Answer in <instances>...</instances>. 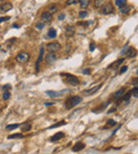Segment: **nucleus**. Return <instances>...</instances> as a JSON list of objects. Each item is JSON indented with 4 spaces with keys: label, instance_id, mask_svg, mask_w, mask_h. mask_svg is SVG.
<instances>
[{
    "label": "nucleus",
    "instance_id": "nucleus-1",
    "mask_svg": "<svg viewBox=\"0 0 138 154\" xmlns=\"http://www.w3.org/2000/svg\"><path fill=\"white\" fill-rule=\"evenodd\" d=\"M83 98L81 96H71V97L67 98L66 101H65V106L67 109H72L73 107L78 106L80 102H82Z\"/></svg>",
    "mask_w": 138,
    "mask_h": 154
},
{
    "label": "nucleus",
    "instance_id": "nucleus-2",
    "mask_svg": "<svg viewBox=\"0 0 138 154\" xmlns=\"http://www.w3.org/2000/svg\"><path fill=\"white\" fill-rule=\"evenodd\" d=\"M62 76H65L66 77V82L68 83V85L72 86V87H75V86H79L80 83V80L75 75H71V74H65V73H63Z\"/></svg>",
    "mask_w": 138,
    "mask_h": 154
},
{
    "label": "nucleus",
    "instance_id": "nucleus-3",
    "mask_svg": "<svg viewBox=\"0 0 138 154\" xmlns=\"http://www.w3.org/2000/svg\"><path fill=\"white\" fill-rule=\"evenodd\" d=\"M16 59L18 60L19 62H27L29 59H30V54L28 52H20L16 57Z\"/></svg>",
    "mask_w": 138,
    "mask_h": 154
},
{
    "label": "nucleus",
    "instance_id": "nucleus-4",
    "mask_svg": "<svg viewBox=\"0 0 138 154\" xmlns=\"http://www.w3.org/2000/svg\"><path fill=\"white\" fill-rule=\"evenodd\" d=\"M114 11V8H113V4H112L111 2L106 3L105 5H102V10H101V13L104 15H108L111 14V13H113Z\"/></svg>",
    "mask_w": 138,
    "mask_h": 154
},
{
    "label": "nucleus",
    "instance_id": "nucleus-5",
    "mask_svg": "<svg viewBox=\"0 0 138 154\" xmlns=\"http://www.w3.org/2000/svg\"><path fill=\"white\" fill-rule=\"evenodd\" d=\"M61 49V44L60 42H56V41H54V42H51L47 46V50L49 51V52H56V51H59Z\"/></svg>",
    "mask_w": 138,
    "mask_h": 154
},
{
    "label": "nucleus",
    "instance_id": "nucleus-6",
    "mask_svg": "<svg viewBox=\"0 0 138 154\" xmlns=\"http://www.w3.org/2000/svg\"><path fill=\"white\" fill-rule=\"evenodd\" d=\"M56 60H57V56H56L55 53L50 52V53L46 56V62H47V65H53V63L56 61Z\"/></svg>",
    "mask_w": 138,
    "mask_h": 154
},
{
    "label": "nucleus",
    "instance_id": "nucleus-7",
    "mask_svg": "<svg viewBox=\"0 0 138 154\" xmlns=\"http://www.w3.org/2000/svg\"><path fill=\"white\" fill-rule=\"evenodd\" d=\"M43 57H44V47H40V50H39V55H38V58L36 60V63H35V69H36V73L39 72V65L43 60Z\"/></svg>",
    "mask_w": 138,
    "mask_h": 154
},
{
    "label": "nucleus",
    "instance_id": "nucleus-8",
    "mask_svg": "<svg viewBox=\"0 0 138 154\" xmlns=\"http://www.w3.org/2000/svg\"><path fill=\"white\" fill-rule=\"evenodd\" d=\"M75 33V28L73 27V25H68V27H66L65 29V34L67 37H72L73 35Z\"/></svg>",
    "mask_w": 138,
    "mask_h": 154
},
{
    "label": "nucleus",
    "instance_id": "nucleus-9",
    "mask_svg": "<svg viewBox=\"0 0 138 154\" xmlns=\"http://www.w3.org/2000/svg\"><path fill=\"white\" fill-rule=\"evenodd\" d=\"M123 61H124V58H120V59H118V60H116L115 62L111 63V65L108 66V69H112V70H117V69H119V66H120Z\"/></svg>",
    "mask_w": 138,
    "mask_h": 154
},
{
    "label": "nucleus",
    "instance_id": "nucleus-10",
    "mask_svg": "<svg viewBox=\"0 0 138 154\" xmlns=\"http://www.w3.org/2000/svg\"><path fill=\"white\" fill-rule=\"evenodd\" d=\"M52 20V14L49 12H44L43 14H41V21L44 22H49Z\"/></svg>",
    "mask_w": 138,
    "mask_h": 154
},
{
    "label": "nucleus",
    "instance_id": "nucleus-11",
    "mask_svg": "<svg viewBox=\"0 0 138 154\" xmlns=\"http://www.w3.org/2000/svg\"><path fill=\"white\" fill-rule=\"evenodd\" d=\"M12 8H13V5L10 2H5V3L0 4V11L1 12H8L10 10H12Z\"/></svg>",
    "mask_w": 138,
    "mask_h": 154
},
{
    "label": "nucleus",
    "instance_id": "nucleus-12",
    "mask_svg": "<svg viewBox=\"0 0 138 154\" xmlns=\"http://www.w3.org/2000/svg\"><path fill=\"white\" fill-rule=\"evenodd\" d=\"M64 136H65V134H64L63 132H57V133L54 134L53 136L50 137V142H57V140L62 139Z\"/></svg>",
    "mask_w": 138,
    "mask_h": 154
},
{
    "label": "nucleus",
    "instance_id": "nucleus-13",
    "mask_svg": "<svg viewBox=\"0 0 138 154\" xmlns=\"http://www.w3.org/2000/svg\"><path fill=\"white\" fill-rule=\"evenodd\" d=\"M101 87H102V85H98V86H96L95 88H91V89L86 90V91H84V94H86V95H92V94H95V93L97 92L98 90H100Z\"/></svg>",
    "mask_w": 138,
    "mask_h": 154
},
{
    "label": "nucleus",
    "instance_id": "nucleus-14",
    "mask_svg": "<svg viewBox=\"0 0 138 154\" xmlns=\"http://www.w3.org/2000/svg\"><path fill=\"white\" fill-rule=\"evenodd\" d=\"M137 55V50L134 49V48H129L126 51V56L129 57V58H133V57H135Z\"/></svg>",
    "mask_w": 138,
    "mask_h": 154
},
{
    "label": "nucleus",
    "instance_id": "nucleus-15",
    "mask_svg": "<svg viewBox=\"0 0 138 154\" xmlns=\"http://www.w3.org/2000/svg\"><path fill=\"white\" fill-rule=\"evenodd\" d=\"M124 93H125V89H124V88L119 89V90H118V91L114 94V98H115V99H117V100H118V99H120L121 97H122Z\"/></svg>",
    "mask_w": 138,
    "mask_h": 154
},
{
    "label": "nucleus",
    "instance_id": "nucleus-16",
    "mask_svg": "<svg viewBox=\"0 0 138 154\" xmlns=\"http://www.w3.org/2000/svg\"><path fill=\"white\" fill-rule=\"evenodd\" d=\"M84 148H85V144L78 143V144H75V145L72 147V151L73 152H78V151H81V150H83Z\"/></svg>",
    "mask_w": 138,
    "mask_h": 154
},
{
    "label": "nucleus",
    "instance_id": "nucleus-17",
    "mask_svg": "<svg viewBox=\"0 0 138 154\" xmlns=\"http://www.w3.org/2000/svg\"><path fill=\"white\" fill-rule=\"evenodd\" d=\"M131 96H132V92L129 91L127 93H124L123 96H122L121 98H122V100H123L124 102H127V104H129V102H130V98H131Z\"/></svg>",
    "mask_w": 138,
    "mask_h": 154
},
{
    "label": "nucleus",
    "instance_id": "nucleus-18",
    "mask_svg": "<svg viewBox=\"0 0 138 154\" xmlns=\"http://www.w3.org/2000/svg\"><path fill=\"white\" fill-rule=\"evenodd\" d=\"M46 94L51 96V97H59V96L62 95V94H61V92H56V91H47Z\"/></svg>",
    "mask_w": 138,
    "mask_h": 154
},
{
    "label": "nucleus",
    "instance_id": "nucleus-19",
    "mask_svg": "<svg viewBox=\"0 0 138 154\" xmlns=\"http://www.w3.org/2000/svg\"><path fill=\"white\" fill-rule=\"evenodd\" d=\"M115 4L120 9V8H122V6L126 5V0H116V1H115Z\"/></svg>",
    "mask_w": 138,
    "mask_h": 154
},
{
    "label": "nucleus",
    "instance_id": "nucleus-20",
    "mask_svg": "<svg viewBox=\"0 0 138 154\" xmlns=\"http://www.w3.org/2000/svg\"><path fill=\"white\" fill-rule=\"evenodd\" d=\"M56 35H57V33H56L55 29H50L49 32H48V36H49L50 38H55Z\"/></svg>",
    "mask_w": 138,
    "mask_h": 154
},
{
    "label": "nucleus",
    "instance_id": "nucleus-21",
    "mask_svg": "<svg viewBox=\"0 0 138 154\" xmlns=\"http://www.w3.org/2000/svg\"><path fill=\"white\" fill-rule=\"evenodd\" d=\"M24 135L21 133H16V134H12V135L8 136V139H14V138H22Z\"/></svg>",
    "mask_w": 138,
    "mask_h": 154
},
{
    "label": "nucleus",
    "instance_id": "nucleus-22",
    "mask_svg": "<svg viewBox=\"0 0 138 154\" xmlns=\"http://www.w3.org/2000/svg\"><path fill=\"white\" fill-rule=\"evenodd\" d=\"M80 6H81L82 9H86L89 4V0H80Z\"/></svg>",
    "mask_w": 138,
    "mask_h": 154
},
{
    "label": "nucleus",
    "instance_id": "nucleus-23",
    "mask_svg": "<svg viewBox=\"0 0 138 154\" xmlns=\"http://www.w3.org/2000/svg\"><path fill=\"white\" fill-rule=\"evenodd\" d=\"M19 127H20L19 124H13V125H8V126L5 127V129L6 130H14L16 128H19Z\"/></svg>",
    "mask_w": 138,
    "mask_h": 154
},
{
    "label": "nucleus",
    "instance_id": "nucleus-24",
    "mask_svg": "<svg viewBox=\"0 0 138 154\" xmlns=\"http://www.w3.org/2000/svg\"><path fill=\"white\" fill-rule=\"evenodd\" d=\"M63 125H66V121H60V123H56V124H54L52 125V126H50L48 129H54V128H57V127H61V126H63Z\"/></svg>",
    "mask_w": 138,
    "mask_h": 154
},
{
    "label": "nucleus",
    "instance_id": "nucleus-25",
    "mask_svg": "<svg viewBox=\"0 0 138 154\" xmlns=\"http://www.w3.org/2000/svg\"><path fill=\"white\" fill-rule=\"evenodd\" d=\"M129 12H130V8L127 5H124L122 8H120V13H122V14H127Z\"/></svg>",
    "mask_w": 138,
    "mask_h": 154
},
{
    "label": "nucleus",
    "instance_id": "nucleus-26",
    "mask_svg": "<svg viewBox=\"0 0 138 154\" xmlns=\"http://www.w3.org/2000/svg\"><path fill=\"white\" fill-rule=\"evenodd\" d=\"M10 97H11V93H10L9 91L3 92V94H2V98L4 99V100H8V99H10Z\"/></svg>",
    "mask_w": 138,
    "mask_h": 154
},
{
    "label": "nucleus",
    "instance_id": "nucleus-27",
    "mask_svg": "<svg viewBox=\"0 0 138 154\" xmlns=\"http://www.w3.org/2000/svg\"><path fill=\"white\" fill-rule=\"evenodd\" d=\"M31 125L30 124H27V125H24V128H21V130L24 131V132H29V131L31 130Z\"/></svg>",
    "mask_w": 138,
    "mask_h": 154
},
{
    "label": "nucleus",
    "instance_id": "nucleus-28",
    "mask_svg": "<svg viewBox=\"0 0 138 154\" xmlns=\"http://www.w3.org/2000/svg\"><path fill=\"white\" fill-rule=\"evenodd\" d=\"M102 5H103V0H95L96 8H102Z\"/></svg>",
    "mask_w": 138,
    "mask_h": 154
},
{
    "label": "nucleus",
    "instance_id": "nucleus-29",
    "mask_svg": "<svg viewBox=\"0 0 138 154\" xmlns=\"http://www.w3.org/2000/svg\"><path fill=\"white\" fill-rule=\"evenodd\" d=\"M44 27H45V23H44L43 21H41V22H37V23L35 24V28H36L37 30H43Z\"/></svg>",
    "mask_w": 138,
    "mask_h": 154
},
{
    "label": "nucleus",
    "instance_id": "nucleus-30",
    "mask_svg": "<svg viewBox=\"0 0 138 154\" xmlns=\"http://www.w3.org/2000/svg\"><path fill=\"white\" fill-rule=\"evenodd\" d=\"M56 11H57V6L53 4V5H51L50 8H49V11H48V12L51 13V14H53V13H55Z\"/></svg>",
    "mask_w": 138,
    "mask_h": 154
},
{
    "label": "nucleus",
    "instance_id": "nucleus-31",
    "mask_svg": "<svg viewBox=\"0 0 138 154\" xmlns=\"http://www.w3.org/2000/svg\"><path fill=\"white\" fill-rule=\"evenodd\" d=\"M131 92H132V95H133V96L137 97V96H138V87H135V88H133L132 90H131Z\"/></svg>",
    "mask_w": 138,
    "mask_h": 154
},
{
    "label": "nucleus",
    "instance_id": "nucleus-32",
    "mask_svg": "<svg viewBox=\"0 0 138 154\" xmlns=\"http://www.w3.org/2000/svg\"><path fill=\"white\" fill-rule=\"evenodd\" d=\"M87 16H88V12H86V11H82V12H80V14H79L80 18H85V17H87Z\"/></svg>",
    "mask_w": 138,
    "mask_h": 154
},
{
    "label": "nucleus",
    "instance_id": "nucleus-33",
    "mask_svg": "<svg viewBox=\"0 0 138 154\" xmlns=\"http://www.w3.org/2000/svg\"><path fill=\"white\" fill-rule=\"evenodd\" d=\"M11 85H4L2 87V91L3 92H6V91H10V90H11Z\"/></svg>",
    "mask_w": 138,
    "mask_h": 154
},
{
    "label": "nucleus",
    "instance_id": "nucleus-34",
    "mask_svg": "<svg viewBox=\"0 0 138 154\" xmlns=\"http://www.w3.org/2000/svg\"><path fill=\"white\" fill-rule=\"evenodd\" d=\"M11 19V17L10 16H4V17H1L0 18V23H2V22H4V21H8Z\"/></svg>",
    "mask_w": 138,
    "mask_h": 154
},
{
    "label": "nucleus",
    "instance_id": "nucleus-35",
    "mask_svg": "<svg viewBox=\"0 0 138 154\" xmlns=\"http://www.w3.org/2000/svg\"><path fill=\"white\" fill-rule=\"evenodd\" d=\"M95 49H96V43L90 42V44H89V51H90V52H94Z\"/></svg>",
    "mask_w": 138,
    "mask_h": 154
},
{
    "label": "nucleus",
    "instance_id": "nucleus-36",
    "mask_svg": "<svg viewBox=\"0 0 138 154\" xmlns=\"http://www.w3.org/2000/svg\"><path fill=\"white\" fill-rule=\"evenodd\" d=\"M80 0H67V5H71V4H75V3L76 2H79Z\"/></svg>",
    "mask_w": 138,
    "mask_h": 154
},
{
    "label": "nucleus",
    "instance_id": "nucleus-37",
    "mask_svg": "<svg viewBox=\"0 0 138 154\" xmlns=\"http://www.w3.org/2000/svg\"><path fill=\"white\" fill-rule=\"evenodd\" d=\"M90 23V22H86V21H80L76 23V25H84V27H87V25Z\"/></svg>",
    "mask_w": 138,
    "mask_h": 154
},
{
    "label": "nucleus",
    "instance_id": "nucleus-38",
    "mask_svg": "<svg viewBox=\"0 0 138 154\" xmlns=\"http://www.w3.org/2000/svg\"><path fill=\"white\" fill-rule=\"evenodd\" d=\"M127 69H129V68H127V66H123L122 68L120 69V72H119V73H120V74H123L124 72H126V71H127Z\"/></svg>",
    "mask_w": 138,
    "mask_h": 154
},
{
    "label": "nucleus",
    "instance_id": "nucleus-39",
    "mask_svg": "<svg viewBox=\"0 0 138 154\" xmlns=\"http://www.w3.org/2000/svg\"><path fill=\"white\" fill-rule=\"evenodd\" d=\"M107 125H108V126H111V127H113V126H115V125H116V121L113 120V119H110V120L107 121Z\"/></svg>",
    "mask_w": 138,
    "mask_h": 154
},
{
    "label": "nucleus",
    "instance_id": "nucleus-40",
    "mask_svg": "<svg viewBox=\"0 0 138 154\" xmlns=\"http://www.w3.org/2000/svg\"><path fill=\"white\" fill-rule=\"evenodd\" d=\"M83 74L89 75V74H90V69H84V70H83Z\"/></svg>",
    "mask_w": 138,
    "mask_h": 154
},
{
    "label": "nucleus",
    "instance_id": "nucleus-41",
    "mask_svg": "<svg viewBox=\"0 0 138 154\" xmlns=\"http://www.w3.org/2000/svg\"><path fill=\"white\" fill-rule=\"evenodd\" d=\"M126 49H127V46H125V47H124L123 49H122V51H121V55H124V54L126 53Z\"/></svg>",
    "mask_w": 138,
    "mask_h": 154
},
{
    "label": "nucleus",
    "instance_id": "nucleus-42",
    "mask_svg": "<svg viewBox=\"0 0 138 154\" xmlns=\"http://www.w3.org/2000/svg\"><path fill=\"white\" fill-rule=\"evenodd\" d=\"M64 18H65V14H64V13H62L61 15H59V20H63Z\"/></svg>",
    "mask_w": 138,
    "mask_h": 154
},
{
    "label": "nucleus",
    "instance_id": "nucleus-43",
    "mask_svg": "<svg viewBox=\"0 0 138 154\" xmlns=\"http://www.w3.org/2000/svg\"><path fill=\"white\" fill-rule=\"evenodd\" d=\"M115 111H116V108H112V109H110V110H108L107 111V113H113V112H115Z\"/></svg>",
    "mask_w": 138,
    "mask_h": 154
},
{
    "label": "nucleus",
    "instance_id": "nucleus-44",
    "mask_svg": "<svg viewBox=\"0 0 138 154\" xmlns=\"http://www.w3.org/2000/svg\"><path fill=\"white\" fill-rule=\"evenodd\" d=\"M54 104V102H46V104H45V106H47V107H48V106H50V105H53Z\"/></svg>",
    "mask_w": 138,
    "mask_h": 154
},
{
    "label": "nucleus",
    "instance_id": "nucleus-45",
    "mask_svg": "<svg viewBox=\"0 0 138 154\" xmlns=\"http://www.w3.org/2000/svg\"><path fill=\"white\" fill-rule=\"evenodd\" d=\"M13 28H15V29H18V28H19V25H18V24H16V23H14V24H13Z\"/></svg>",
    "mask_w": 138,
    "mask_h": 154
},
{
    "label": "nucleus",
    "instance_id": "nucleus-46",
    "mask_svg": "<svg viewBox=\"0 0 138 154\" xmlns=\"http://www.w3.org/2000/svg\"><path fill=\"white\" fill-rule=\"evenodd\" d=\"M136 83H137V85H138V79H136Z\"/></svg>",
    "mask_w": 138,
    "mask_h": 154
},
{
    "label": "nucleus",
    "instance_id": "nucleus-47",
    "mask_svg": "<svg viewBox=\"0 0 138 154\" xmlns=\"http://www.w3.org/2000/svg\"><path fill=\"white\" fill-rule=\"evenodd\" d=\"M136 74H137V75H138V70H137V71H136Z\"/></svg>",
    "mask_w": 138,
    "mask_h": 154
}]
</instances>
